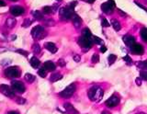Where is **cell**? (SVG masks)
<instances>
[{
  "label": "cell",
  "mask_w": 147,
  "mask_h": 114,
  "mask_svg": "<svg viewBox=\"0 0 147 114\" xmlns=\"http://www.w3.org/2000/svg\"><path fill=\"white\" fill-rule=\"evenodd\" d=\"M104 91L98 86H94L88 90V98L93 101H100L103 98Z\"/></svg>",
  "instance_id": "1"
},
{
  "label": "cell",
  "mask_w": 147,
  "mask_h": 114,
  "mask_svg": "<svg viewBox=\"0 0 147 114\" xmlns=\"http://www.w3.org/2000/svg\"><path fill=\"white\" fill-rule=\"evenodd\" d=\"M74 9L70 8L68 6L65 7H62L60 8L59 10V16H60V19L63 21H67L69 20H72V18L74 16Z\"/></svg>",
  "instance_id": "2"
},
{
  "label": "cell",
  "mask_w": 147,
  "mask_h": 114,
  "mask_svg": "<svg viewBox=\"0 0 147 114\" xmlns=\"http://www.w3.org/2000/svg\"><path fill=\"white\" fill-rule=\"evenodd\" d=\"M31 36L35 40H41L46 36V31L42 26L38 25L31 30Z\"/></svg>",
  "instance_id": "3"
},
{
  "label": "cell",
  "mask_w": 147,
  "mask_h": 114,
  "mask_svg": "<svg viewBox=\"0 0 147 114\" xmlns=\"http://www.w3.org/2000/svg\"><path fill=\"white\" fill-rule=\"evenodd\" d=\"M76 89V84H71V85H69L68 86H66V88H64L61 93H60V96H61V97L63 98H69L74 95Z\"/></svg>",
  "instance_id": "4"
},
{
  "label": "cell",
  "mask_w": 147,
  "mask_h": 114,
  "mask_svg": "<svg viewBox=\"0 0 147 114\" xmlns=\"http://www.w3.org/2000/svg\"><path fill=\"white\" fill-rule=\"evenodd\" d=\"M5 75L9 78H17L20 76V70L17 66H10L5 70Z\"/></svg>",
  "instance_id": "5"
},
{
  "label": "cell",
  "mask_w": 147,
  "mask_h": 114,
  "mask_svg": "<svg viewBox=\"0 0 147 114\" xmlns=\"http://www.w3.org/2000/svg\"><path fill=\"white\" fill-rule=\"evenodd\" d=\"M115 7H116V4H115L114 0H108L106 3H103L101 5V10L106 14H110L113 12Z\"/></svg>",
  "instance_id": "6"
},
{
  "label": "cell",
  "mask_w": 147,
  "mask_h": 114,
  "mask_svg": "<svg viewBox=\"0 0 147 114\" xmlns=\"http://www.w3.org/2000/svg\"><path fill=\"white\" fill-rule=\"evenodd\" d=\"M78 44H79L82 48L86 49V51H87V50L92 47L93 40H92V39H88V38L84 37V36H81V37L78 39Z\"/></svg>",
  "instance_id": "7"
},
{
  "label": "cell",
  "mask_w": 147,
  "mask_h": 114,
  "mask_svg": "<svg viewBox=\"0 0 147 114\" xmlns=\"http://www.w3.org/2000/svg\"><path fill=\"white\" fill-rule=\"evenodd\" d=\"M0 92H1L3 95L7 96L8 98H14L15 97V91L13 90L12 88L8 86L7 85H1L0 86Z\"/></svg>",
  "instance_id": "8"
},
{
  "label": "cell",
  "mask_w": 147,
  "mask_h": 114,
  "mask_svg": "<svg viewBox=\"0 0 147 114\" xmlns=\"http://www.w3.org/2000/svg\"><path fill=\"white\" fill-rule=\"evenodd\" d=\"M11 88H13L14 91H17L18 93H24L26 90L24 84L21 81H17V80L11 82Z\"/></svg>",
  "instance_id": "9"
},
{
  "label": "cell",
  "mask_w": 147,
  "mask_h": 114,
  "mask_svg": "<svg viewBox=\"0 0 147 114\" xmlns=\"http://www.w3.org/2000/svg\"><path fill=\"white\" fill-rule=\"evenodd\" d=\"M119 101H121V100H119V98L116 94H114L109 98L107 99V101H106V106L109 108H114V107L118 106L119 104Z\"/></svg>",
  "instance_id": "10"
},
{
  "label": "cell",
  "mask_w": 147,
  "mask_h": 114,
  "mask_svg": "<svg viewBox=\"0 0 147 114\" xmlns=\"http://www.w3.org/2000/svg\"><path fill=\"white\" fill-rule=\"evenodd\" d=\"M122 40H123V42H124V43H125L126 46L130 47V48L135 44V37H133V36H131V35L123 36Z\"/></svg>",
  "instance_id": "11"
},
{
  "label": "cell",
  "mask_w": 147,
  "mask_h": 114,
  "mask_svg": "<svg viewBox=\"0 0 147 114\" xmlns=\"http://www.w3.org/2000/svg\"><path fill=\"white\" fill-rule=\"evenodd\" d=\"M25 9L22 7H18V6H14L10 8V13L15 17L21 16L22 14H24Z\"/></svg>",
  "instance_id": "12"
},
{
  "label": "cell",
  "mask_w": 147,
  "mask_h": 114,
  "mask_svg": "<svg viewBox=\"0 0 147 114\" xmlns=\"http://www.w3.org/2000/svg\"><path fill=\"white\" fill-rule=\"evenodd\" d=\"M131 52L134 54H139V55H142V54H144V47H142V45L135 43L133 46L131 47Z\"/></svg>",
  "instance_id": "13"
},
{
  "label": "cell",
  "mask_w": 147,
  "mask_h": 114,
  "mask_svg": "<svg viewBox=\"0 0 147 114\" xmlns=\"http://www.w3.org/2000/svg\"><path fill=\"white\" fill-rule=\"evenodd\" d=\"M63 108L67 114H79V112L76 111V108H74V106L70 103H64Z\"/></svg>",
  "instance_id": "14"
},
{
  "label": "cell",
  "mask_w": 147,
  "mask_h": 114,
  "mask_svg": "<svg viewBox=\"0 0 147 114\" xmlns=\"http://www.w3.org/2000/svg\"><path fill=\"white\" fill-rule=\"evenodd\" d=\"M72 21H73V24L76 28H79L82 24V20L81 18L78 16L77 14H74L73 18H72Z\"/></svg>",
  "instance_id": "15"
},
{
  "label": "cell",
  "mask_w": 147,
  "mask_h": 114,
  "mask_svg": "<svg viewBox=\"0 0 147 114\" xmlns=\"http://www.w3.org/2000/svg\"><path fill=\"white\" fill-rule=\"evenodd\" d=\"M44 46H45V48L47 49L49 52H51L52 53H55L58 51L56 45H55L54 43H53V42H46Z\"/></svg>",
  "instance_id": "16"
},
{
  "label": "cell",
  "mask_w": 147,
  "mask_h": 114,
  "mask_svg": "<svg viewBox=\"0 0 147 114\" xmlns=\"http://www.w3.org/2000/svg\"><path fill=\"white\" fill-rule=\"evenodd\" d=\"M43 67L47 71H54L55 68H56V65H55L52 61H47V62L44 63Z\"/></svg>",
  "instance_id": "17"
},
{
  "label": "cell",
  "mask_w": 147,
  "mask_h": 114,
  "mask_svg": "<svg viewBox=\"0 0 147 114\" xmlns=\"http://www.w3.org/2000/svg\"><path fill=\"white\" fill-rule=\"evenodd\" d=\"M30 65L33 67V68H38L40 65V60L37 57L33 56V57H31L30 59Z\"/></svg>",
  "instance_id": "18"
},
{
  "label": "cell",
  "mask_w": 147,
  "mask_h": 114,
  "mask_svg": "<svg viewBox=\"0 0 147 114\" xmlns=\"http://www.w3.org/2000/svg\"><path fill=\"white\" fill-rule=\"evenodd\" d=\"M32 15H33L34 17V19H36L37 20H43V14L41 13L40 11H38V10H34V11H32Z\"/></svg>",
  "instance_id": "19"
},
{
  "label": "cell",
  "mask_w": 147,
  "mask_h": 114,
  "mask_svg": "<svg viewBox=\"0 0 147 114\" xmlns=\"http://www.w3.org/2000/svg\"><path fill=\"white\" fill-rule=\"evenodd\" d=\"M111 25H112V27H113V29L116 30V31H119V30L121 29V23L116 20V19H113V20H111Z\"/></svg>",
  "instance_id": "20"
},
{
  "label": "cell",
  "mask_w": 147,
  "mask_h": 114,
  "mask_svg": "<svg viewBox=\"0 0 147 114\" xmlns=\"http://www.w3.org/2000/svg\"><path fill=\"white\" fill-rule=\"evenodd\" d=\"M16 23H17L16 20L12 19V18H9V19H7L6 20V26L7 27V28H9V29H12L13 27L16 25Z\"/></svg>",
  "instance_id": "21"
},
{
  "label": "cell",
  "mask_w": 147,
  "mask_h": 114,
  "mask_svg": "<svg viewBox=\"0 0 147 114\" xmlns=\"http://www.w3.org/2000/svg\"><path fill=\"white\" fill-rule=\"evenodd\" d=\"M136 66H137L138 68H140V69H142V70L147 69V60L137 62V63H136Z\"/></svg>",
  "instance_id": "22"
},
{
  "label": "cell",
  "mask_w": 147,
  "mask_h": 114,
  "mask_svg": "<svg viewBox=\"0 0 147 114\" xmlns=\"http://www.w3.org/2000/svg\"><path fill=\"white\" fill-rule=\"evenodd\" d=\"M82 36H84V37L86 38H88V39H92V37H93V35H92V32L90 31L89 29H84L82 30Z\"/></svg>",
  "instance_id": "23"
},
{
  "label": "cell",
  "mask_w": 147,
  "mask_h": 114,
  "mask_svg": "<svg viewBox=\"0 0 147 114\" xmlns=\"http://www.w3.org/2000/svg\"><path fill=\"white\" fill-rule=\"evenodd\" d=\"M63 78V76L61 74H59V73H55V74L51 76V81L52 82H56V81H59Z\"/></svg>",
  "instance_id": "24"
},
{
  "label": "cell",
  "mask_w": 147,
  "mask_h": 114,
  "mask_svg": "<svg viewBox=\"0 0 147 114\" xmlns=\"http://www.w3.org/2000/svg\"><path fill=\"white\" fill-rule=\"evenodd\" d=\"M140 35L142 39L144 40L145 42H147V29L146 28H142L140 31Z\"/></svg>",
  "instance_id": "25"
},
{
  "label": "cell",
  "mask_w": 147,
  "mask_h": 114,
  "mask_svg": "<svg viewBox=\"0 0 147 114\" xmlns=\"http://www.w3.org/2000/svg\"><path fill=\"white\" fill-rule=\"evenodd\" d=\"M25 80L28 82V83H32V82L35 81V76L31 74H26L25 76H24Z\"/></svg>",
  "instance_id": "26"
},
{
  "label": "cell",
  "mask_w": 147,
  "mask_h": 114,
  "mask_svg": "<svg viewBox=\"0 0 147 114\" xmlns=\"http://www.w3.org/2000/svg\"><path fill=\"white\" fill-rule=\"evenodd\" d=\"M38 75L40 77H46V76H47V70H46L44 67L40 68L39 71H38Z\"/></svg>",
  "instance_id": "27"
},
{
  "label": "cell",
  "mask_w": 147,
  "mask_h": 114,
  "mask_svg": "<svg viewBox=\"0 0 147 114\" xmlns=\"http://www.w3.org/2000/svg\"><path fill=\"white\" fill-rule=\"evenodd\" d=\"M32 50H33V53H40V46L38 43H34L33 46H32Z\"/></svg>",
  "instance_id": "28"
},
{
  "label": "cell",
  "mask_w": 147,
  "mask_h": 114,
  "mask_svg": "<svg viewBox=\"0 0 147 114\" xmlns=\"http://www.w3.org/2000/svg\"><path fill=\"white\" fill-rule=\"evenodd\" d=\"M117 60V56L115 55V54H110L108 58V61H109V65H112V63H115V61Z\"/></svg>",
  "instance_id": "29"
},
{
  "label": "cell",
  "mask_w": 147,
  "mask_h": 114,
  "mask_svg": "<svg viewBox=\"0 0 147 114\" xmlns=\"http://www.w3.org/2000/svg\"><path fill=\"white\" fill-rule=\"evenodd\" d=\"M92 40H93V42H95L96 44H102L103 43V40L96 37V36H93V37H92Z\"/></svg>",
  "instance_id": "30"
},
{
  "label": "cell",
  "mask_w": 147,
  "mask_h": 114,
  "mask_svg": "<svg viewBox=\"0 0 147 114\" xmlns=\"http://www.w3.org/2000/svg\"><path fill=\"white\" fill-rule=\"evenodd\" d=\"M140 76H141V78L144 81H147V69L144 70H142L140 73Z\"/></svg>",
  "instance_id": "31"
},
{
  "label": "cell",
  "mask_w": 147,
  "mask_h": 114,
  "mask_svg": "<svg viewBox=\"0 0 147 114\" xmlns=\"http://www.w3.org/2000/svg\"><path fill=\"white\" fill-rule=\"evenodd\" d=\"M32 23V20H30V19H26L24 20V22H23L22 26L24 27V28H28V27H30Z\"/></svg>",
  "instance_id": "32"
},
{
  "label": "cell",
  "mask_w": 147,
  "mask_h": 114,
  "mask_svg": "<svg viewBox=\"0 0 147 114\" xmlns=\"http://www.w3.org/2000/svg\"><path fill=\"white\" fill-rule=\"evenodd\" d=\"M91 61H92V63H98L99 62V56H98V54L94 53L93 56H92V58H91Z\"/></svg>",
  "instance_id": "33"
},
{
  "label": "cell",
  "mask_w": 147,
  "mask_h": 114,
  "mask_svg": "<svg viewBox=\"0 0 147 114\" xmlns=\"http://www.w3.org/2000/svg\"><path fill=\"white\" fill-rule=\"evenodd\" d=\"M42 11H43V13L44 14H51V13L53 12V9H52V7H44L43 8H42Z\"/></svg>",
  "instance_id": "34"
},
{
  "label": "cell",
  "mask_w": 147,
  "mask_h": 114,
  "mask_svg": "<svg viewBox=\"0 0 147 114\" xmlns=\"http://www.w3.org/2000/svg\"><path fill=\"white\" fill-rule=\"evenodd\" d=\"M101 25H102V27H104V28H108V27H109V23L105 18L101 19Z\"/></svg>",
  "instance_id": "35"
},
{
  "label": "cell",
  "mask_w": 147,
  "mask_h": 114,
  "mask_svg": "<svg viewBox=\"0 0 147 114\" xmlns=\"http://www.w3.org/2000/svg\"><path fill=\"white\" fill-rule=\"evenodd\" d=\"M123 60L125 61L129 65H132V60H131V58L129 56V55H126V56H124L123 57Z\"/></svg>",
  "instance_id": "36"
},
{
  "label": "cell",
  "mask_w": 147,
  "mask_h": 114,
  "mask_svg": "<svg viewBox=\"0 0 147 114\" xmlns=\"http://www.w3.org/2000/svg\"><path fill=\"white\" fill-rule=\"evenodd\" d=\"M16 102L18 104H24L26 102V100L23 98H16Z\"/></svg>",
  "instance_id": "37"
},
{
  "label": "cell",
  "mask_w": 147,
  "mask_h": 114,
  "mask_svg": "<svg viewBox=\"0 0 147 114\" xmlns=\"http://www.w3.org/2000/svg\"><path fill=\"white\" fill-rule=\"evenodd\" d=\"M17 53H20V54H22V55H24V56H28V54H29V53L28 52H26V51H23V50H17Z\"/></svg>",
  "instance_id": "38"
},
{
  "label": "cell",
  "mask_w": 147,
  "mask_h": 114,
  "mask_svg": "<svg viewBox=\"0 0 147 114\" xmlns=\"http://www.w3.org/2000/svg\"><path fill=\"white\" fill-rule=\"evenodd\" d=\"M65 62H64V60L63 59H59L58 60V65H60V66H62V67H63V66H65Z\"/></svg>",
  "instance_id": "39"
},
{
  "label": "cell",
  "mask_w": 147,
  "mask_h": 114,
  "mask_svg": "<svg viewBox=\"0 0 147 114\" xmlns=\"http://www.w3.org/2000/svg\"><path fill=\"white\" fill-rule=\"evenodd\" d=\"M77 5V2L76 1H73V2H71L70 4H69L68 5V7H70V8H72V9H74V8H75V7Z\"/></svg>",
  "instance_id": "40"
},
{
  "label": "cell",
  "mask_w": 147,
  "mask_h": 114,
  "mask_svg": "<svg viewBox=\"0 0 147 114\" xmlns=\"http://www.w3.org/2000/svg\"><path fill=\"white\" fill-rule=\"evenodd\" d=\"M142 78L141 77H137L136 78V80H135V83H136V85L138 86H142Z\"/></svg>",
  "instance_id": "41"
},
{
  "label": "cell",
  "mask_w": 147,
  "mask_h": 114,
  "mask_svg": "<svg viewBox=\"0 0 147 114\" xmlns=\"http://www.w3.org/2000/svg\"><path fill=\"white\" fill-rule=\"evenodd\" d=\"M134 3H135V4H136V5H137L138 7H139L142 8V9H144V10H145V11L147 12V8H146L145 7H144V6H142V4H140V3H138V2H136V1H135Z\"/></svg>",
  "instance_id": "42"
},
{
  "label": "cell",
  "mask_w": 147,
  "mask_h": 114,
  "mask_svg": "<svg viewBox=\"0 0 147 114\" xmlns=\"http://www.w3.org/2000/svg\"><path fill=\"white\" fill-rule=\"evenodd\" d=\"M80 56L79 55H78V54H76V55H75V56H74V61H75V62H76V63H78V62H80Z\"/></svg>",
  "instance_id": "43"
},
{
  "label": "cell",
  "mask_w": 147,
  "mask_h": 114,
  "mask_svg": "<svg viewBox=\"0 0 147 114\" xmlns=\"http://www.w3.org/2000/svg\"><path fill=\"white\" fill-rule=\"evenodd\" d=\"M100 52H101V53H105V52H107V47L104 46V45H103V46H101V48H100Z\"/></svg>",
  "instance_id": "44"
},
{
  "label": "cell",
  "mask_w": 147,
  "mask_h": 114,
  "mask_svg": "<svg viewBox=\"0 0 147 114\" xmlns=\"http://www.w3.org/2000/svg\"><path fill=\"white\" fill-rule=\"evenodd\" d=\"M118 11H119V14H121V16H123V17H125L126 16V14H125V13H124L122 10H121V9H119H119H118Z\"/></svg>",
  "instance_id": "45"
},
{
  "label": "cell",
  "mask_w": 147,
  "mask_h": 114,
  "mask_svg": "<svg viewBox=\"0 0 147 114\" xmlns=\"http://www.w3.org/2000/svg\"><path fill=\"white\" fill-rule=\"evenodd\" d=\"M5 6H6V3H5L4 1H2V0H0V7H5Z\"/></svg>",
  "instance_id": "46"
},
{
  "label": "cell",
  "mask_w": 147,
  "mask_h": 114,
  "mask_svg": "<svg viewBox=\"0 0 147 114\" xmlns=\"http://www.w3.org/2000/svg\"><path fill=\"white\" fill-rule=\"evenodd\" d=\"M84 1H86L87 3H90V4H93L96 1V0H84Z\"/></svg>",
  "instance_id": "47"
},
{
  "label": "cell",
  "mask_w": 147,
  "mask_h": 114,
  "mask_svg": "<svg viewBox=\"0 0 147 114\" xmlns=\"http://www.w3.org/2000/svg\"><path fill=\"white\" fill-rule=\"evenodd\" d=\"M7 114H20V113L17 112V111H9V112H7Z\"/></svg>",
  "instance_id": "48"
},
{
  "label": "cell",
  "mask_w": 147,
  "mask_h": 114,
  "mask_svg": "<svg viewBox=\"0 0 147 114\" xmlns=\"http://www.w3.org/2000/svg\"><path fill=\"white\" fill-rule=\"evenodd\" d=\"M101 114H110L109 111H102V113H101Z\"/></svg>",
  "instance_id": "49"
},
{
  "label": "cell",
  "mask_w": 147,
  "mask_h": 114,
  "mask_svg": "<svg viewBox=\"0 0 147 114\" xmlns=\"http://www.w3.org/2000/svg\"><path fill=\"white\" fill-rule=\"evenodd\" d=\"M9 1H12V2H17L18 0H9Z\"/></svg>",
  "instance_id": "50"
},
{
  "label": "cell",
  "mask_w": 147,
  "mask_h": 114,
  "mask_svg": "<svg viewBox=\"0 0 147 114\" xmlns=\"http://www.w3.org/2000/svg\"><path fill=\"white\" fill-rule=\"evenodd\" d=\"M57 1H61V0H57Z\"/></svg>",
  "instance_id": "51"
},
{
  "label": "cell",
  "mask_w": 147,
  "mask_h": 114,
  "mask_svg": "<svg viewBox=\"0 0 147 114\" xmlns=\"http://www.w3.org/2000/svg\"><path fill=\"white\" fill-rule=\"evenodd\" d=\"M142 114H144V113H142Z\"/></svg>",
  "instance_id": "52"
}]
</instances>
